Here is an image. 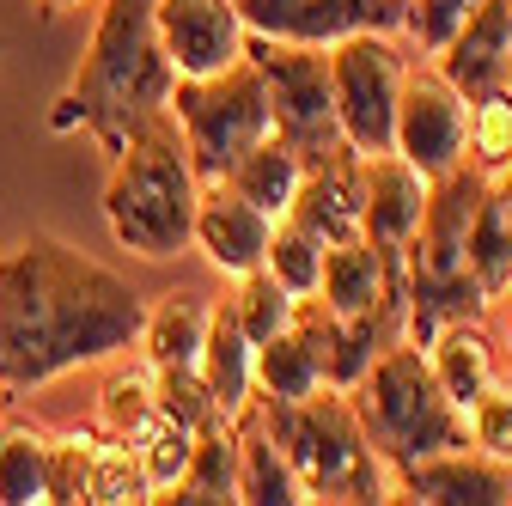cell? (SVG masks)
<instances>
[{"mask_svg": "<svg viewBox=\"0 0 512 506\" xmlns=\"http://www.w3.org/2000/svg\"><path fill=\"white\" fill-rule=\"evenodd\" d=\"M409 61L397 55L391 31H354L330 43V92L336 116L354 153H384L397 129V92H403Z\"/></svg>", "mask_w": 512, "mask_h": 506, "instance_id": "cell-8", "label": "cell"}, {"mask_svg": "<svg viewBox=\"0 0 512 506\" xmlns=\"http://www.w3.org/2000/svg\"><path fill=\"white\" fill-rule=\"evenodd\" d=\"M232 427H238V494H232V500H244V506H299L305 488H299L287 452L275 446L269 421L244 409Z\"/></svg>", "mask_w": 512, "mask_h": 506, "instance_id": "cell-19", "label": "cell"}, {"mask_svg": "<svg viewBox=\"0 0 512 506\" xmlns=\"http://www.w3.org/2000/svg\"><path fill=\"white\" fill-rule=\"evenodd\" d=\"M250 37L330 49L354 31H403L409 0H232Z\"/></svg>", "mask_w": 512, "mask_h": 506, "instance_id": "cell-10", "label": "cell"}, {"mask_svg": "<svg viewBox=\"0 0 512 506\" xmlns=\"http://www.w3.org/2000/svg\"><path fill=\"white\" fill-rule=\"evenodd\" d=\"M202 330H208V305L196 293H165L159 305H147V324H141V342L135 348H147V366L153 372H165V366H196Z\"/></svg>", "mask_w": 512, "mask_h": 506, "instance_id": "cell-22", "label": "cell"}, {"mask_svg": "<svg viewBox=\"0 0 512 506\" xmlns=\"http://www.w3.org/2000/svg\"><path fill=\"white\" fill-rule=\"evenodd\" d=\"M171 122L183 129L189 165L196 177H226L256 141H263L269 122V86L263 68L244 55L226 74H202V80H177L171 86Z\"/></svg>", "mask_w": 512, "mask_h": 506, "instance_id": "cell-6", "label": "cell"}, {"mask_svg": "<svg viewBox=\"0 0 512 506\" xmlns=\"http://www.w3.org/2000/svg\"><path fill=\"white\" fill-rule=\"evenodd\" d=\"M196 165H189L183 129L171 122V110L135 141H122L110 153V177H104V226L122 250H135L147 263H165L177 250H189L196 232Z\"/></svg>", "mask_w": 512, "mask_h": 506, "instance_id": "cell-3", "label": "cell"}, {"mask_svg": "<svg viewBox=\"0 0 512 506\" xmlns=\"http://www.w3.org/2000/svg\"><path fill=\"white\" fill-rule=\"evenodd\" d=\"M427 366L439 378V391L452 397L458 409H470L488 385H500V360H494V342L476 318H452L439 324L433 342H427Z\"/></svg>", "mask_w": 512, "mask_h": 506, "instance_id": "cell-18", "label": "cell"}, {"mask_svg": "<svg viewBox=\"0 0 512 506\" xmlns=\"http://www.w3.org/2000/svg\"><path fill=\"white\" fill-rule=\"evenodd\" d=\"M263 269H269L287 293H317V275H324V244H317L293 214H281V220L269 226Z\"/></svg>", "mask_w": 512, "mask_h": 506, "instance_id": "cell-26", "label": "cell"}, {"mask_svg": "<svg viewBox=\"0 0 512 506\" xmlns=\"http://www.w3.org/2000/svg\"><path fill=\"white\" fill-rule=\"evenodd\" d=\"M153 366H128V372H116L110 385L98 391V427L110 433V439H135L147 421H153Z\"/></svg>", "mask_w": 512, "mask_h": 506, "instance_id": "cell-28", "label": "cell"}, {"mask_svg": "<svg viewBox=\"0 0 512 506\" xmlns=\"http://www.w3.org/2000/svg\"><path fill=\"white\" fill-rule=\"evenodd\" d=\"M433 68L452 80L470 104L512 86V0H482L458 19V31L433 49Z\"/></svg>", "mask_w": 512, "mask_h": 506, "instance_id": "cell-14", "label": "cell"}, {"mask_svg": "<svg viewBox=\"0 0 512 506\" xmlns=\"http://www.w3.org/2000/svg\"><path fill=\"white\" fill-rule=\"evenodd\" d=\"M250 61L263 68L275 135L305 165H330V159H348L354 153L348 135H342V116H336V92H330V49L250 37Z\"/></svg>", "mask_w": 512, "mask_h": 506, "instance_id": "cell-7", "label": "cell"}, {"mask_svg": "<svg viewBox=\"0 0 512 506\" xmlns=\"http://www.w3.org/2000/svg\"><path fill=\"white\" fill-rule=\"evenodd\" d=\"M482 0H409V13H403V31H415L421 49H439L445 37L458 31L464 13H476Z\"/></svg>", "mask_w": 512, "mask_h": 506, "instance_id": "cell-35", "label": "cell"}, {"mask_svg": "<svg viewBox=\"0 0 512 506\" xmlns=\"http://www.w3.org/2000/svg\"><path fill=\"white\" fill-rule=\"evenodd\" d=\"M299 177H305V159L269 129L263 141H256L232 171H226V183L238 189V196L244 202H256V208H263L269 220H281L287 208H293V196H299Z\"/></svg>", "mask_w": 512, "mask_h": 506, "instance_id": "cell-21", "label": "cell"}, {"mask_svg": "<svg viewBox=\"0 0 512 506\" xmlns=\"http://www.w3.org/2000/svg\"><path fill=\"white\" fill-rule=\"evenodd\" d=\"M269 214L244 202L238 189L226 177H202L196 189V232H189V244H202L208 250V263L220 275H250V269H263V250H269Z\"/></svg>", "mask_w": 512, "mask_h": 506, "instance_id": "cell-15", "label": "cell"}, {"mask_svg": "<svg viewBox=\"0 0 512 506\" xmlns=\"http://www.w3.org/2000/svg\"><path fill=\"white\" fill-rule=\"evenodd\" d=\"M196 372H202V385H208V397H214V409L226 421H238L250 409V391H256V342L244 336L232 299L208 305V330H202Z\"/></svg>", "mask_w": 512, "mask_h": 506, "instance_id": "cell-16", "label": "cell"}, {"mask_svg": "<svg viewBox=\"0 0 512 506\" xmlns=\"http://www.w3.org/2000/svg\"><path fill=\"white\" fill-rule=\"evenodd\" d=\"M470 269L488 287V299H500L512 287V159L500 171H488L482 202L470 220Z\"/></svg>", "mask_w": 512, "mask_h": 506, "instance_id": "cell-20", "label": "cell"}, {"mask_svg": "<svg viewBox=\"0 0 512 506\" xmlns=\"http://www.w3.org/2000/svg\"><path fill=\"white\" fill-rule=\"evenodd\" d=\"M238 494V427L214 421L196 433V452H189L183 476L159 494V500H183V506H202V500H232Z\"/></svg>", "mask_w": 512, "mask_h": 506, "instance_id": "cell-23", "label": "cell"}, {"mask_svg": "<svg viewBox=\"0 0 512 506\" xmlns=\"http://www.w3.org/2000/svg\"><path fill=\"white\" fill-rule=\"evenodd\" d=\"M135 446V458H141V470H147V488H153V500L183 476V464H189V452H196V433H189L183 421H171V415H159L153 409V421L128 439Z\"/></svg>", "mask_w": 512, "mask_h": 506, "instance_id": "cell-27", "label": "cell"}, {"mask_svg": "<svg viewBox=\"0 0 512 506\" xmlns=\"http://www.w3.org/2000/svg\"><path fill=\"white\" fill-rule=\"evenodd\" d=\"M391 500H421V506H512V464L458 446L433 452L415 464L391 470Z\"/></svg>", "mask_w": 512, "mask_h": 506, "instance_id": "cell-13", "label": "cell"}, {"mask_svg": "<svg viewBox=\"0 0 512 506\" xmlns=\"http://www.w3.org/2000/svg\"><path fill=\"white\" fill-rule=\"evenodd\" d=\"M317 244H348V238H366L360 232V153L348 159H330V165H305L299 177V196L287 208Z\"/></svg>", "mask_w": 512, "mask_h": 506, "instance_id": "cell-17", "label": "cell"}, {"mask_svg": "<svg viewBox=\"0 0 512 506\" xmlns=\"http://www.w3.org/2000/svg\"><path fill=\"white\" fill-rule=\"evenodd\" d=\"M348 397L360 409V427L372 439V452L391 470L415 464V458H433V452L470 446V415L439 391V378L427 366V348H415V342L378 348L372 366L348 385Z\"/></svg>", "mask_w": 512, "mask_h": 506, "instance_id": "cell-5", "label": "cell"}, {"mask_svg": "<svg viewBox=\"0 0 512 506\" xmlns=\"http://www.w3.org/2000/svg\"><path fill=\"white\" fill-rule=\"evenodd\" d=\"M68 7H80V0H43V13H68Z\"/></svg>", "mask_w": 512, "mask_h": 506, "instance_id": "cell-36", "label": "cell"}, {"mask_svg": "<svg viewBox=\"0 0 512 506\" xmlns=\"http://www.w3.org/2000/svg\"><path fill=\"white\" fill-rule=\"evenodd\" d=\"M153 403H159V415L183 421L189 433H202V427L226 421V415L214 409V397H208V385H202L196 366H165V372H153Z\"/></svg>", "mask_w": 512, "mask_h": 506, "instance_id": "cell-30", "label": "cell"}, {"mask_svg": "<svg viewBox=\"0 0 512 506\" xmlns=\"http://www.w3.org/2000/svg\"><path fill=\"white\" fill-rule=\"evenodd\" d=\"M153 31L177 80L226 74L232 61L250 55V31L232 0H153Z\"/></svg>", "mask_w": 512, "mask_h": 506, "instance_id": "cell-11", "label": "cell"}, {"mask_svg": "<svg viewBox=\"0 0 512 506\" xmlns=\"http://www.w3.org/2000/svg\"><path fill=\"white\" fill-rule=\"evenodd\" d=\"M177 68L159 49L153 31V0H98L92 43L80 55L74 80L49 104L55 135H92L104 153L135 141L147 122L171 110Z\"/></svg>", "mask_w": 512, "mask_h": 506, "instance_id": "cell-2", "label": "cell"}, {"mask_svg": "<svg viewBox=\"0 0 512 506\" xmlns=\"http://www.w3.org/2000/svg\"><path fill=\"white\" fill-rule=\"evenodd\" d=\"M464 415H470V446L512 464V385H488Z\"/></svg>", "mask_w": 512, "mask_h": 506, "instance_id": "cell-34", "label": "cell"}, {"mask_svg": "<svg viewBox=\"0 0 512 506\" xmlns=\"http://www.w3.org/2000/svg\"><path fill=\"white\" fill-rule=\"evenodd\" d=\"M317 385H330V378L293 330H275L269 342H256V391H263V403H287V397H305Z\"/></svg>", "mask_w": 512, "mask_h": 506, "instance_id": "cell-24", "label": "cell"}, {"mask_svg": "<svg viewBox=\"0 0 512 506\" xmlns=\"http://www.w3.org/2000/svg\"><path fill=\"white\" fill-rule=\"evenodd\" d=\"M275 446L287 452L305 500H391V464L372 452L360 409L342 385H317L287 403H263Z\"/></svg>", "mask_w": 512, "mask_h": 506, "instance_id": "cell-4", "label": "cell"}, {"mask_svg": "<svg viewBox=\"0 0 512 506\" xmlns=\"http://www.w3.org/2000/svg\"><path fill=\"white\" fill-rule=\"evenodd\" d=\"M470 153H476L470 165L482 171H500L512 159V86L470 104Z\"/></svg>", "mask_w": 512, "mask_h": 506, "instance_id": "cell-32", "label": "cell"}, {"mask_svg": "<svg viewBox=\"0 0 512 506\" xmlns=\"http://www.w3.org/2000/svg\"><path fill=\"white\" fill-rule=\"evenodd\" d=\"M293 299H299V293H287L269 269H250V275H238L232 311H238V324H244V336H250V342H269L275 330H287Z\"/></svg>", "mask_w": 512, "mask_h": 506, "instance_id": "cell-29", "label": "cell"}, {"mask_svg": "<svg viewBox=\"0 0 512 506\" xmlns=\"http://www.w3.org/2000/svg\"><path fill=\"white\" fill-rule=\"evenodd\" d=\"M427 183L397 147L384 153H360V232L366 244L384 257V269H391L403 281V250L421 226V202H427Z\"/></svg>", "mask_w": 512, "mask_h": 506, "instance_id": "cell-12", "label": "cell"}, {"mask_svg": "<svg viewBox=\"0 0 512 506\" xmlns=\"http://www.w3.org/2000/svg\"><path fill=\"white\" fill-rule=\"evenodd\" d=\"M391 147L421 171L439 177L470 159V98L445 80L439 68H409L397 92V129Z\"/></svg>", "mask_w": 512, "mask_h": 506, "instance_id": "cell-9", "label": "cell"}, {"mask_svg": "<svg viewBox=\"0 0 512 506\" xmlns=\"http://www.w3.org/2000/svg\"><path fill=\"white\" fill-rule=\"evenodd\" d=\"M506 293H512V287H506Z\"/></svg>", "mask_w": 512, "mask_h": 506, "instance_id": "cell-37", "label": "cell"}, {"mask_svg": "<svg viewBox=\"0 0 512 506\" xmlns=\"http://www.w3.org/2000/svg\"><path fill=\"white\" fill-rule=\"evenodd\" d=\"M49 500V433L0 427V506Z\"/></svg>", "mask_w": 512, "mask_h": 506, "instance_id": "cell-25", "label": "cell"}, {"mask_svg": "<svg viewBox=\"0 0 512 506\" xmlns=\"http://www.w3.org/2000/svg\"><path fill=\"white\" fill-rule=\"evenodd\" d=\"M147 299L55 232L0 257V397L43 391L141 342Z\"/></svg>", "mask_w": 512, "mask_h": 506, "instance_id": "cell-1", "label": "cell"}, {"mask_svg": "<svg viewBox=\"0 0 512 506\" xmlns=\"http://www.w3.org/2000/svg\"><path fill=\"white\" fill-rule=\"evenodd\" d=\"M86 500H153L147 470H141V458H135V446H128V439H110V433L98 439Z\"/></svg>", "mask_w": 512, "mask_h": 506, "instance_id": "cell-31", "label": "cell"}, {"mask_svg": "<svg viewBox=\"0 0 512 506\" xmlns=\"http://www.w3.org/2000/svg\"><path fill=\"white\" fill-rule=\"evenodd\" d=\"M92 452H98V433H55L49 439V500H86Z\"/></svg>", "mask_w": 512, "mask_h": 506, "instance_id": "cell-33", "label": "cell"}]
</instances>
